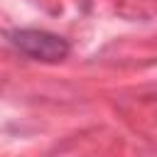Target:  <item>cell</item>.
I'll return each instance as SVG.
<instances>
[{
    "mask_svg": "<svg viewBox=\"0 0 157 157\" xmlns=\"http://www.w3.org/2000/svg\"><path fill=\"white\" fill-rule=\"evenodd\" d=\"M10 39L22 54L39 61H61L69 54V42L47 29H15Z\"/></svg>",
    "mask_w": 157,
    "mask_h": 157,
    "instance_id": "6da1fadb",
    "label": "cell"
}]
</instances>
